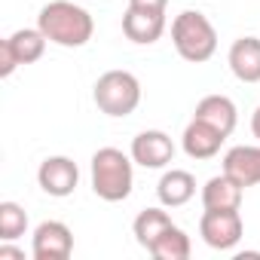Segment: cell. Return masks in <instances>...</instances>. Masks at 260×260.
I'll list each match as a JSON object with an SVG mask.
<instances>
[{"label":"cell","instance_id":"obj_1","mask_svg":"<svg viewBox=\"0 0 260 260\" xmlns=\"http://www.w3.org/2000/svg\"><path fill=\"white\" fill-rule=\"evenodd\" d=\"M37 28L46 34L49 43L64 46V49H80L95 34V22H92L89 10L71 4V0H52V4H46L37 16Z\"/></svg>","mask_w":260,"mask_h":260},{"label":"cell","instance_id":"obj_2","mask_svg":"<svg viewBox=\"0 0 260 260\" xmlns=\"http://www.w3.org/2000/svg\"><path fill=\"white\" fill-rule=\"evenodd\" d=\"M135 159L116 147H101L92 153V190L104 202H122L135 187Z\"/></svg>","mask_w":260,"mask_h":260},{"label":"cell","instance_id":"obj_3","mask_svg":"<svg viewBox=\"0 0 260 260\" xmlns=\"http://www.w3.org/2000/svg\"><path fill=\"white\" fill-rule=\"evenodd\" d=\"M172 43L178 55L190 64H205L217 52V31L199 10H184L172 22Z\"/></svg>","mask_w":260,"mask_h":260},{"label":"cell","instance_id":"obj_4","mask_svg":"<svg viewBox=\"0 0 260 260\" xmlns=\"http://www.w3.org/2000/svg\"><path fill=\"white\" fill-rule=\"evenodd\" d=\"M92 98L98 104L101 113L119 119V116H128L135 113L138 104H141V83L132 71H107L95 80V89H92Z\"/></svg>","mask_w":260,"mask_h":260},{"label":"cell","instance_id":"obj_5","mask_svg":"<svg viewBox=\"0 0 260 260\" xmlns=\"http://www.w3.org/2000/svg\"><path fill=\"white\" fill-rule=\"evenodd\" d=\"M46 34L40 28H19L7 40H0V77H13L16 68L34 64L46 52Z\"/></svg>","mask_w":260,"mask_h":260},{"label":"cell","instance_id":"obj_6","mask_svg":"<svg viewBox=\"0 0 260 260\" xmlns=\"http://www.w3.org/2000/svg\"><path fill=\"white\" fill-rule=\"evenodd\" d=\"M199 236L214 251H233L245 236L239 208H205L199 217Z\"/></svg>","mask_w":260,"mask_h":260},{"label":"cell","instance_id":"obj_7","mask_svg":"<svg viewBox=\"0 0 260 260\" xmlns=\"http://www.w3.org/2000/svg\"><path fill=\"white\" fill-rule=\"evenodd\" d=\"M37 184L46 196L64 199L77 190L80 184V169L71 156H46L37 169Z\"/></svg>","mask_w":260,"mask_h":260},{"label":"cell","instance_id":"obj_8","mask_svg":"<svg viewBox=\"0 0 260 260\" xmlns=\"http://www.w3.org/2000/svg\"><path fill=\"white\" fill-rule=\"evenodd\" d=\"M74 251V233L61 220H43L34 230L31 254L34 260H68Z\"/></svg>","mask_w":260,"mask_h":260},{"label":"cell","instance_id":"obj_9","mask_svg":"<svg viewBox=\"0 0 260 260\" xmlns=\"http://www.w3.org/2000/svg\"><path fill=\"white\" fill-rule=\"evenodd\" d=\"M132 159L141 169H166L175 159V141L162 132V128H147L132 138Z\"/></svg>","mask_w":260,"mask_h":260},{"label":"cell","instance_id":"obj_10","mask_svg":"<svg viewBox=\"0 0 260 260\" xmlns=\"http://www.w3.org/2000/svg\"><path fill=\"white\" fill-rule=\"evenodd\" d=\"M122 34L138 43L150 46L166 34V10H147V7H128L122 16Z\"/></svg>","mask_w":260,"mask_h":260},{"label":"cell","instance_id":"obj_11","mask_svg":"<svg viewBox=\"0 0 260 260\" xmlns=\"http://www.w3.org/2000/svg\"><path fill=\"white\" fill-rule=\"evenodd\" d=\"M223 141H226L223 132H217L214 125H208V122H202L196 116L187 122L184 135H181V147H184V153L190 159H211V156H217Z\"/></svg>","mask_w":260,"mask_h":260},{"label":"cell","instance_id":"obj_12","mask_svg":"<svg viewBox=\"0 0 260 260\" xmlns=\"http://www.w3.org/2000/svg\"><path fill=\"white\" fill-rule=\"evenodd\" d=\"M223 175L242 187L260 184V144H239L223 153Z\"/></svg>","mask_w":260,"mask_h":260},{"label":"cell","instance_id":"obj_13","mask_svg":"<svg viewBox=\"0 0 260 260\" xmlns=\"http://www.w3.org/2000/svg\"><path fill=\"white\" fill-rule=\"evenodd\" d=\"M230 71L239 83H260V37H239L226 52Z\"/></svg>","mask_w":260,"mask_h":260},{"label":"cell","instance_id":"obj_14","mask_svg":"<svg viewBox=\"0 0 260 260\" xmlns=\"http://www.w3.org/2000/svg\"><path fill=\"white\" fill-rule=\"evenodd\" d=\"M193 116L202 119V122H208V125H214L217 132H223L226 138L236 132V122H239V110H236L233 98H226V95H205L196 104Z\"/></svg>","mask_w":260,"mask_h":260},{"label":"cell","instance_id":"obj_15","mask_svg":"<svg viewBox=\"0 0 260 260\" xmlns=\"http://www.w3.org/2000/svg\"><path fill=\"white\" fill-rule=\"evenodd\" d=\"M156 196H159V205L181 208L196 196V178L184 169H169V172H162V178L156 184Z\"/></svg>","mask_w":260,"mask_h":260},{"label":"cell","instance_id":"obj_16","mask_svg":"<svg viewBox=\"0 0 260 260\" xmlns=\"http://www.w3.org/2000/svg\"><path fill=\"white\" fill-rule=\"evenodd\" d=\"M242 193H245V187L220 172V175L205 181V187H202V208H239L242 205Z\"/></svg>","mask_w":260,"mask_h":260},{"label":"cell","instance_id":"obj_17","mask_svg":"<svg viewBox=\"0 0 260 260\" xmlns=\"http://www.w3.org/2000/svg\"><path fill=\"white\" fill-rule=\"evenodd\" d=\"M172 226V214L166 211V205L162 208H144L138 217H135V223H132V233H135V242L141 245V248H153V242L166 233Z\"/></svg>","mask_w":260,"mask_h":260},{"label":"cell","instance_id":"obj_18","mask_svg":"<svg viewBox=\"0 0 260 260\" xmlns=\"http://www.w3.org/2000/svg\"><path fill=\"white\" fill-rule=\"evenodd\" d=\"M190 251H193V245H190V236L181 230V226H169L156 242H153V248L147 251L150 257H156V260H187L190 257Z\"/></svg>","mask_w":260,"mask_h":260},{"label":"cell","instance_id":"obj_19","mask_svg":"<svg viewBox=\"0 0 260 260\" xmlns=\"http://www.w3.org/2000/svg\"><path fill=\"white\" fill-rule=\"evenodd\" d=\"M28 230V214L19 202H0V242H16Z\"/></svg>","mask_w":260,"mask_h":260},{"label":"cell","instance_id":"obj_20","mask_svg":"<svg viewBox=\"0 0 260 260\" xmlns=\"http://www.w3.org/2000/svg\"><path fill=\"white\" fill-rule=\"evenodd\" d=\"M0 260H25V251L10 242H0Z\"/></svg>","mask_w":260,"mask_h":260},{"label":"cell","instance_id":"obj_21","mask_svg":"<svg viewBox=\"0 0 260 260\" xmlns=\"http://www.w3.org/2000/svg\"><path fill=\"white\" fill-rule=\"evenodd\" d=\"M128 7H147V10H166L169 0H128Z\"/></svg>","mask_w":260,"mask_h":260},{"label":"cell","instance_id":"obj_22","mask_svg":"<svg viewBox=\"0 0 260 260\" xmlns=\"http://www.w3.org/2000/svg\"><path fill=\"white\" fill-rule=\"evenodd\" d=\"M251 135L260 141V104H257V110L251 113Z\"/></svg>","mask_w":260,"mask_h":260}]
</instances>
